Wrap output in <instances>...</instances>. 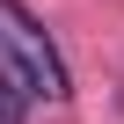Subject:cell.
I'll return each instance as SVG.
<instances>
[{"instance_id":"cell-1","label":"cell","mask_w":124,"mask_h":124,"mask_svg":"<svg viewBox=\"0 0 124 124\" xmlns=\"http://www.w3.org/2000/svg\"><path fill=\"white\" fill-rule=\"evenodd\" d=\"M0 58H8V80H15L29 102H66V95H73L58 44L44 37V22L22 8V0H0Z\"/></svg>"},{"instance_id":"cell-2","label":"cell","mask_w":124,"mask_h":124,"mask_svg":"<svg viewBox=\"0 0 124 124\" xmlns=\"http://www.w3.org/2000/svg\"><path fill=\"white\" fill-rule=\"evenodd\" d=\"M0 124H15V95H8V80H0Z\"/></svg>"}]
</instances>
